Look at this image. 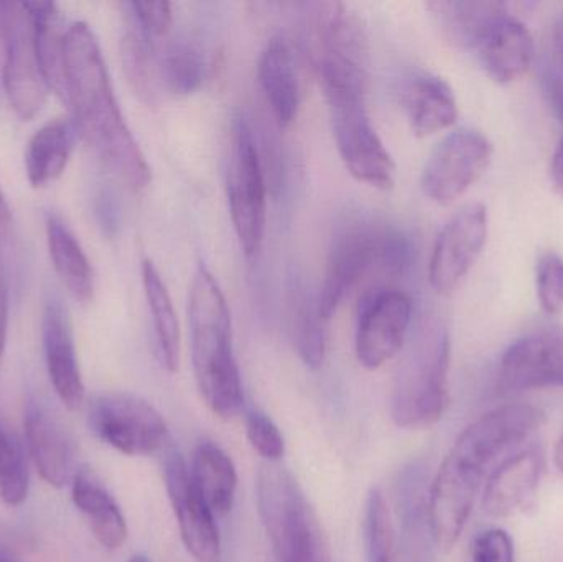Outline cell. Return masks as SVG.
<instances>
[{"instance_id":"obj_1","label":"cell","mask_w":563,"mask_h":562,"mask_svg":"<svg viewBox=\"0 0 563 562\" xmlns=\"http://www.w3.org/2000/svg\"><path fill=\"white\" fill-rule=\"evenodd\" d=\"M544 415L529 405H509L486 412L456 439L429 491L427 524L440 551L459 543L476 495L493 462L541 428Z\"/></svg>"},{"instance_id":"obj_2","label":"cell","mask_w":563,"mask_h":562,"mask_svg":"<svg viewBox=\"0 0 563 562\" xmlns=\"http://www.w3.org/2000/svg\"><path fill=\"white\" fill-rule=\"evenodd\" d=\"M65 101L79 135L102 164L132 190L147 188L151 165L122 114L98 38L85 22L66 30Z\"/></svg>"},{"instance_id":"obj_3","label":"cell","mask_w":563,"mask_h":562,"mask_svg":"<svg viewBox=\"0 0 563 562\" xmlns=\"http://www.w3.org/2000/svg\"><path fill=\"white\" fill-rule=\"evenodd\" d=\"M191 363L201 398L214 416L233 419L244 406L230 307L217 277L198 264L188 296Z\"/></svg>"},{"instance_id":"obj_4","label":"cell","mask_w":563,"mask_h":562,"mask_svg":"<svg viewBox=\"0 0 563 562\" xmlns=\"http://www.w3.org/2000/svg\"><path fill=\"white\" fill-rule=\"evenodd\" d=\"M412 261L409 236L386 221H347L331 243L324 279L317 297L324 320L336 313L351 293L374 276H399Z\"/></svg>"},{"instance_id":"obj_5","label":"cell","mask_w":563,"mask_h":562,"mask_svg":"<svg viewBox=\"0 0 563 562\" xmlns=\"http://www.w3.org/2000/svg\"><path fill=\"white\" fill-rule=\"evenodd\" d=\"M330 109L331 128L341 161L356 180L389 190L396 181L390 157L366 108V76L321 69L317 71Z\"/></svg>"},{"instance_id":"obj_6","label":"cell","mask_w":563,"mask_h":562,"mask_svg":"<svg viewBox=\"0 0 563 562\" xmlns=\"http://www.w3.org/2000/svg\"><path fill=\"white\" fill-rule=\"evenodd\" d=\"M450 339L445 329L417 337L397 372L390 418L402 429H426L445 411L449 396Z\"/></svg>"},{"instance_id":"obj_7","label":"cell","mask_w":563,"mask_h":562,"mask_svg":"<svg viewBox=\"0 0 563 562\" xmlns=\"http://www.w3.org/2000/svg\"><path fill=\"white\" fill-rule=\"evenodd\" d=\"M227 195L231 221L241 247L247 260H257L266 236V170L253 129L243 118L234 122Z\"/></svg>"},{"instance_id":"obj_8","label":"cell","mask_w":563,"mask_h":562,"mask_svg":"<svg viewBox=\"0 0 563 562\" xmlns=\"http://www.w3.org/2000/svg\"><path fill=\"white\" fill-rule=\"evenodd\" d=\"M3 86L15 114L30 121L38 114L49 86L36 49L35 25L25 2H0Z\"/></svg>"},{"instance_id":"obj_9","label":"cell","mask_w":563,"mask_h":562,"mask_svg":"<svg viewBox=\"0 0 563 562\" xmlns=\"http://www.w3.org/2000/svg\"><path fill=\"white\" fill-rule=\"evenodd\" d=\"M89 428L104 444L131 458L157 454L170 441L164 416L132 393L99 395L89 409Z\"/></svg>"},{"instance_id":"obj_10","label":"cell","mask_w":563,"mask_h":562,"mask_svg":"<svg viewBox=\"0 0 563 562\" xmlns=\"http://www.w3.org/2000/svg\"><path fill=\"white\" fill-rule=\"evenodd\" d=\"M495 147L478 129L462 128L439 142L420 177L426 197L450 205L466 194L492 164Z\"/></svg>"},{"instance_id":"obj_11","label":"cell","mask_w":563,"mask_h":562,"mask_svg":"<svg viewBox=\"0 0 563 562\" xmlns=\"http://www.w3.org/2000/svg\"><path fill=\"white\" fill-rule=\"evenodd\" d=\"M412 322V300L396 287L367 290L357 313V362L367 370H377L402 350Z\"/></svg>"},{"instance_id":"obj_12","label":"cell","mask_w":563,"mask_h":562,"mask_svg":"<svg viewBox=\"0 0 563 562\" xmlns=\"http://www.w3.org/2000/svg\"><path fill=\"white\" fill-rule=\"evenodd\" d=\"M488 240V210L472 203L456 211L437 234L429 280L439 296H452L483 253Z\"/></svg>"},{"instance_id":"obj_13","label":"cell","mask_w":563,"mask_h":562,"mask_svg":"<svg viewBox=\"0 0 563 562\" xmlns=\"http://www.w3.org/2000/svg\"><path fill=\"white\" fill-rule=\"evenodd\" d=\"M308 46L314 68H369L366 30L346 3L318 2L307 5Z\"/></svg>"},{"instance_id":"obj_14","label":"cell","mask_w":563,"mask_h":562,"mask_svg":"<svg viewBox=\"0 0 563 562\" xmlns=\"http://www.w3.org/2000/svg\"><path fill=\"white\" fill-rule=\"evenodd\" d=\"M164 478L181 541L188 553L198 562H221L223 550L214 520L217 515L198 492L184 455L174 449L167 451Z\"/></svg>"},{"instance_id":"obj_15","label":"cell","mask_w":563,"mask_h":562,"mask_svg":"<svg viewBox=\"0 0 563 562\" xmlns=\"http://www.w3.org/2000/svg\"><path fill=\"white\" fill-rule=\"evenodd\" d=\"M544 388H563L562 329L539 330L516 340L499 362L498 392L503 395Z\"/></svg>"},{"instance_id":"obj_16","label":"cell","mask_w":563,"mask_h":562,"mask_svg":"<svg viewBox=\"0 0 563 562\" xmlns=\"http://www.w3.org/2000/svg\"><path fill=\"white\" fill-rule=\"evenodd\" d=\"M42 340L46 372L56 396L66 408L78 409L85 401V383L76 356L71 319L59 297L49 296L45 300Z\"/></svg>"},{"instance_id":"obj_17","label":"cell","mask_w":563,"mask_h":562,"mask_svg":"<svg viewBox=\"0 0 563 562\" xmlns=\"http://www.w3.org/2000/svg\"><path fill=\"white\" fill-rule=\"evenodd\" d=\"M25 445L40 477L55 488L71 484L73 445L62 422L40 401H29L23 415Z\"/></svg>"},{"instance_id":"obj_18","label":"cell","mask_w":563,"mask_h":562,"mask_svg":"<svg viewBox=\"0 0 563 562\" xmlns=\"http://www.w3.org/2000/svg\"><path fill=\"white\" fill-rule=\"evenodd\" d=\"M476 58L489 78L501 85L518 81L534 62V38L511 13L488 30L475 46Z\"/></svg>"},{"instance_id":"obj_19","label":"cell","mask_w":563,"mask_h":562,"mask_svg":"<svg viewBox=\"0 0 563 562\" xmlns=\"http://www.w3.org/2000/svg\"><path fill=\"white\" fill-rule=\"evenodd\" d=\"M544 472V459L536 449L506 459L486 481L483 508L495 518H505L534 500Z\"/></svg>"},{"instance_id":"obj_20","label":"cell","mask_w":563,"mask_h":562,"mask_svg":"<svg viewBox=\"0 0 563 562\" xmlns=\"http://www.w3.org/2000/svg\"><path fill=\"white\" fill-rule=\"evenodd\" d=\"M402 104L410 128L419 137L445 131L459 119V102L452 86L432 73H417L407 79Z\"/></svg>"},{"instance_id":"obj_21","label":"cell","mask_w":563,"mask_h":562,"mask_svg":"<svg viewBox=\"0 0 563 562\" xmlns=\"http://www.w3.org/2000/svg\"><path fill=\"white\" fill-rule=\"evenodd\" d=\"M261 88L280 128L295 121L300 108V81L290 45L274 36L264 46L257 65Z\"/></svg>"},{"instance_id":"obj_22","label":"cell","mask_w":563,"mask_h":562,"mask_svg":"<svg viewBox=\"0 0 563 562\" xmlns=\"http://www.w3.org/2000/svg\"><path fill=\"white\" fill-rule=\"evenodd\" d=\"M71 498L75 507L85 515L89 528L102 548L119 550L128 540V524L108 488L89 469H78L73 475Z\"/></svg>"},{"instance_id":"obj_23","label":"cell","mask_w":563,"mask_h":562,"mask_svg":"<svg viewBox=\"0 0 563 562\" xmlns=\"http://www.w3.org/2000/svg\"><path fill=\"white\" fill-rule=\"evenodd\" d=\"M121 36V59L125 78L142 102L157 106L165 95L161 69V40L148 36L131 16L125 15Z\"/></svg>"},{"instance_id":"obj_24","label":"cell","mask_w":563,"mask_h":562,"mask_svg":"<svg viewBox=\"0 0 563 562\" xmlns=\"http://www.w3.org/2000/svg\"><path fill=\"white\" fill-rule=\"evenodd\" d=\"M78 135L71 118L53 119L32 135L25 152V168L33 188L46 187L62 177Z\"/></svg>"},{"instance_id":"obj_25","label":"cell","mask_w":563,"mask_h":562,"mask_svg":"<svg viewBox=\"0 0 563 562\" xmlns=\"http://www.w3.org/2000/svg\"><path fill=\"white\" fill-rule=\"evenodd\" d=\"M46 241L53 267L63 286L78 302H91L95 296V271L78 238L55 214L46 218Z\"/></svg>"},{"instance_id":"obj_26","label":"cell","mask_w":563,"mask_h":562,"mask_svg":"<svg viewBox=\"0 0 563 562\" xmlns=\"http://www.w3.org/2000/svg\"><path fill=\"white\" fill-rule=\"evenodd\" d=\"M142 286L151 312L158 363L168 373H175L180 363V326L167 284L151 260L142 261Z\"/></svg>"},{"instance_id":"obj_27","label":"cell","mask_w":563,"mask_h":562,"mask_svg":"<svg viewBox=\"0 0 563 562\" xmlns=\"http://www.w3.org/2000/svg\"><path fill=\"white\" fill-rule=\"evenodd\" d=\"M191 478L214 515L230 514L238 491L233 459L211 441L198 442L190 469Z\"/></svg>"},{"instance_id":"obj_28","label":"cell","mask_w":563,"mask_h":562,"mask_svg":"<svg viewBox=\"0 0 563 562\" xmlns=\"http://www.w3.org/2000/svg\"><path fill=\"white\" fill-rule=\"evenodd\" d=\"M429 7L446 36L472 52L493 25L509 15L503 2H433Z\"/></svg>"},{"instance_id":"obj_29","label":"cell","mask_w":563,"mask_h":562,"mask_svg":"<svg viewBox=\"0 0 563 562\" xmlns=\"http://www.w3.org/2000/svg\"><path fill=\"white\" fill-rule=\"evenodd\" d=\"M35 25L36 49L49 89L65 99V43L58 7L53 2H25Z\"/></svg>"},{"instance_id":"obj_30","label":"cell","mask_w":563,"mask_h":562,"mask_svg":"<svg viewBox=\"0 0 563 562\" xmlns=\"http://www.w3.org/2000/svg\"><path fill=\"white\" fill-rule=\"evenodd\" d=\"M161 69L165 95H191L200 88L207 71L203 52L194 42L175 40L162 46Z\"/></svg>"},{"instance_id":"obj_31","label":"cell","mask_w":563,"mask_h":562,"mask_svg":"<svg viewBox=\"0 0 563 562\" xmlns=\"http://www.w3.org/2000/svg\"><path fill=\"white\" fill-rule=\"evenodd\" d=\"M367 562H397L396 533L386 498L377 488L371 491L364 514Z\"/></svg>"},{"instance_id":"obj_32","label":"cell","mask_w":563,"mask_h":562,"mask_svg":"<svg viewBox=\"0 0 563 562\" xmlns=\"http://www.w3.org/2000/svg\"><path fill=\"white\" fill-rule=\"evenodd\" d=\"M327 320L320 316L317 299L303 297L295 312L294 340L305 365L317 370L327 356Z\"/></svg>"},{"instance_id":"obj_33","label":"cell","mask_w":563,"mask_h":562,"mask_svg":"<svg viewBox=\"0 0 563 562\" xmlns=\"http://www.w3.org/2000/svg\"><path fill=\"white\" fill-rule=\"evenodd\" d=\"M30 477L22 442L13 436L0 464V500L7 507H20L29 495Z\"/></svg>"},{"instance_id":"obj_34","label":"cell","mask_w":563,"mask_h":562,"mask_svg":"<svg viewBox=\"0 0 563 562\" xmlns=\"http://www.w3.org/2000/svg\"><path fill=\"white\" fill-rule=\"evenodd\" d=\"M539 302L549 316H558L563 310V257L561 254H542L536 271Z\"/></svg>"},{"instance_id":"obj_35","label":"cell","mask_w":563,"mask_h":562,"mask_svg":"<svg viewBox=\"0 0 563 562\" xmlns=\"http://www.w3.org/2000/svg\"><path fill=\"white\" fill-rule=\"evenodd\" d=\"M247 441L266 462H280L285 454L284 436L276 422L261 411H253L246 421Z\"/></svg>"},{"instance_id":"obj_36","label":"cell","mask_w":563,"mask_h":562,"mask_svg":"<svg viewBox=\"0 0 563 562\" xmlns=\"http://www.w3.org/2000/svg\"><path fill=\"white\" fill-rule=\"evenodd\" d=\"M125 15L131 16L148 36L164 40L174 26V9L168 2L122 3Z\"/></svg>"},{"instance_id":"obj_37","label":"cell","mask_w":563,"mask_h":562,"mask_svg":"<svg viewBox=\"0 0 563 562\" xmlns=\"http://www.w3.org/2000/svg\"><path fill=\"white\" fill-rule=\"evenodd\" d=\"M515 541L508 531L492 528L473 541L472 562H515Z\"/></svg>"},{"instance_id":"obj_38","label":"cell","mask_w":563,"mask_h":562,"mask_svg":"<svg viewBox=\"0 0 563 562\" xmlns=\"http://www.w3.org/2000/svg\"><path fill=\"white\" fill-rule=\"evenodd\" d=\"M96 217L99 224L108 234H114L119 227V208L115 205L114 197L109 191H102L96 201Z\"/></svg>"},{"instance_id":"obj_39","label":"cell","mask_w":563,"mask_h":562,"mask_svg":"<svg viewBox=\"0 0 563 562\" xmlns=\"http://www.w3.org/2000/svg\"><path fill=\"white\" fill-rule=\"evenodd\" d=\"M545 95L554 109L558 118L563 124V76L549 66L544 75Z\"/></svg>"},{"instance_id":"obj_40","label":"cell","mask_w":563,"mask_h":562,"mask_svg":"<svg viewBox=\"0 0 563 562\" xmlns=\"http://www.w3.org/2000/svg\"><path fill=\"white\" fill-rule=\"evenodd\" d=\"M13 218L7 203L5 195L0 188V269H3V257L9 250L10 241H12Z\"/></svg>"},{"instance_id":"obj_41","label":"cell","mask_w":563,"mask_h":562,"mask_svg":"<svg viewBox=\"0 0 563 562\" xmlns=\"http://www.w3.org/2000/svg\"><path fill=\"white\" fill-rule=\"evenodd\" d=\"M7 323H9V289H7L5 273L0 269V362L5 352Z\"/></svg>"},{"instance_id":"obj_42","label":"cell","mask_w":563,"mask_h":562,"mask_svg":"<svg viewBox=\"0 0 563 562\" xmlns=\"http://www.w3.org/2000/svg\"><path fill=\"white\" fill-rule=\"evenodd\" d=\"M551 180L555 191L563 198V135L552 155Z\"/></svg>"},{"instance_id":"obj_43","label":"cell","mask_w":563,"mask_h":562,"mask_svg":"<svg viewBox=\"0 0 563 562\" xmlns=\"http://www.w3.org/2000/svg\"><path fill=\"white\" fill-rule=\"evenodd\" d=\"M552 53H554V59H552L549 66L563 76V12L562 15L559 16L558 23H555Z\"/></svg>"},{"instance_id":"obj_44","label":"cell","mask_w":563,"mask_h":562,"mask_svg":"<svg viewBox=\"0 0 563 562\" xmlns=\"http://www.w3.org/2000/svg\"><path fill=\"white\" fill-rule=\"evenodd\" d=\"M12 438L13 434H9V432L3 431V429L0 428V464H2L3 455H5L7 449H9Z\"/></svg>"},{"instance_id":"obj_45","label":"cell","mask_w":563,"mask_h":562,"mask_svg":"<svg viewBox=\"0 0 563 562\" xmlns=\"http://www.w3.org/2000/svg\"><path fill=\"white\" fill-rule=\"evenodd\" d=\"M554 461L555 467H558L559 472L563 475V432L561 439L558 441V445H555Z\"/></svg>"},{"instance_id":"obj_46","label":"cell","mask_w":563,"mask_h":562,"mask_svg":"<svg viewBox=\"0 0 563 562\" xmlns=\"http://www.w3.org/2000/svg\"><path fill=\"white\" fill-rule=\"evenodd\" d=\"M129 562H151L145 554H135V557H132Z\"/></svg>"},{"instance_id":"obj_47","label":"cell","mask_w":563,"mask_h":562,"mask_svg":"<svg viewBox=\"0 0 563 562\" xmlns=\"http://www.w3.org/2000/svg\"><path fill=\"white\" fill-rule=\"evenodd\" d=\"M0 562H13L7 554L0 553Z\"/></svg>"}]
</instances>
